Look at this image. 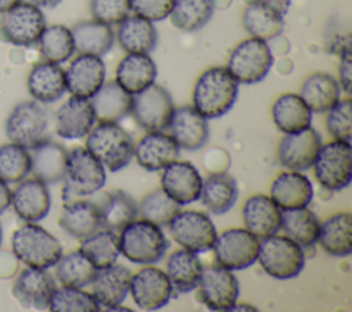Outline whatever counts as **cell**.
<instances>
[{
  "instance_id": "obj_1",
  "label": "cell",
  "mask_w": 352,
  "mask_h": 312,
  "mask_svg": "<svg viewBox=\"0 0 352 312\" xmlns=\"http://www.w3.org/2000/svg\"><path fill=\"white\" fill-rule=\"evenodd\" d=\"M238 96V82L223 66L206 69L192 89V106L208 120L228 113Z\"/></svg>"
},
{
  "instance_id": "obj_2",
  "label": "cell",
  "mask_w": 352,
  "mask_h": 312,
  "mask_svg": "<svg viewBox=\"0 0 352 312\" xmlns=\"http://www.w3.org/2000/svg\"><path fill=\"white\" fill-rule=\"evenodd\" d=\"M85 148L110 172H118L133 158L135 142L118 122H98L88 132Z\"/></svg>"
},
{
  "instance_id": "obj_3",
  "label": "cell",
  "mask_w": 352,
  "mask_h": 312,
  "mask_svg": "<svg viewBox=\"0 0 352 312\" xmlns=\"http://www.w3.org/2000/svg\"><path fill=\"white\" fill-rule=\"evenodd\" d=\"M120 254L135 264H157L165 256L169 242L160 225L140 219L126 224L118 235Z\"/></svg>"
},
{
  "instance_id": "obj_4",
  "label": "cell",
  "mask_w": 352,
  "mask_h": 312,
  "mask_svg": "<svg viewBox=\"0 0 352 312\" xmlns=\"http://www.w3.org/2000/svg\"><path fill=\"white\" fill-rule=\"evenodd\" d=\"M62 199L69 203L77 199L89 198L102 190L106 183L104 166L82 147H76L67 154L63 177Z\"/></svg>"
},
{
  "instance_id": "obj_5",
  "label": "cell",
  "mask_w": 352,
  "mask_h": 312,
  "mask_svg": "<svg viewBox=\"0 0 352 312\" xmlns=\"http://www.w3.org/2000/svg\"><path fill=\"white\" fill-rule=\"evenodd\" d=\"M11 247L15 257L32 268L47 269L62 257L60 242L36 223H26L14 231Z\"/></svg>"
},
{
  "instance_id": "obj_6",
  "label": "cell",
  "mask_w": 352,
  "mask_h": 312,
  "mask_svg": "<svg viewBox=\"0 0 352 312\" xmlns=\"http://www.w3.org/2000/svg\"><path fill=\"white\" fill-rule=\"evenodd\" d=\"M257 261L270 276L292 279L301 274L305 265L304 249L289 236L271 235L261 239Z\"/></svg>"
},
{
  "instance_id": "obj_7",
  "label": "cell",
  "mask_w": 352,
  "mask_h": 312,
  "mask_svg": "<svg viewBox=\"0 0 352 312\" xmlns=\"http://www.w3.org/2000/svg\"><path fill=\"white\" fill-rule=\"evenodd\" d=\"M272 63L274 56L267 41L249 37L235 45L226 67L238 84L250 85L263 81Z\"/></svg>"
},
{
  "instance_id": "obj_8",
  "label": "cell",
  "mask_w": 352,
  "mask_h": 312,
  "mask_svg": "<svg viewBox=\"0 0 352 312\" xmlns=\"http://www.w3.org/2000/svg\"><path fill=\"white\" fill-rule=\"evenodd\" d=\"M319 184L329 191H341L351 184V143L333 140L322 144L312 164Z\"/></svg>"
},
{
  "instance_id": "obj_9",
  "label": "cell",
  "mask_w": 352,
  "mask_h": 312,
  "mask_svg": "<svg viewBox=\"0 0 352 312\" xmlns=\"http://www.w3.org/2000/svg\"><path fill=\"white\" fill-rule=\"evenodd\" d=\"M260 239L246 228H230L217 235L213 253L216 263L227 269L239 271L257 261Z\"/></svg>"
},
{
  "instance_id": "obj_10",
  "label": "cell",
  "mask_w": 352,
  "mask_h": 312,
  "mask_svg": "<svg viewBox=\"0 0 352 312\" xmlns=\"http://www.w3.org/2000/svg\"><path fill=\"white\" fill-rule=\"evenodd\" d=\"M170 236L183 247L194 253L212 250L217 231L210 217L198 210L179 212L168 224Z\"/></svg>"
},
{
  "instance_id": "obj_11",
  "label": "cell",
  "mask_w": 352,
  "mask_h": 312,
  "mask_svg": "<svg viewBox=\"0 0 352 312\" xmlns=\"http://www.w3.org/2000/svg\"><path fill=\"white\" fill-rule=\"evenodd\" d=\"M173 110L170 93L155 82L132 95L131 114L146 132L166 129Z\"/></svg>"
},
{
  "instance_id": "obj_12",
  "label": "cell",
  "mask_w": 352,
  "mask_h": 312,
  "mask_svg": "<svg viewBox=\"0 0 352 312\" xmlns=\"http://www.w3.org/2000/svg\"><path fill=\"white\" fill-rule=\"evenodd\" d=\"M3 14L0 33L6 41L18 47L36 44L47 26L43 11L33 3L21 1Z\"/></svg>"
},
{
  "instance_id": "obj_13",
  "label": "cell",
  "mask_w": 352,
  "mask_h": 312,
  "mask_svg": "<svg viewBox=\"0 0 352 312\" xmlns=\"http://www.w3.org/2000/svg\"><path fill=\"white\" fill-rule=\"evenodd\" d=\"M48 117L37 102H22L16 104L6 120V135L12 143L28 150L45 139Z\"/></svg>"
},
{
  "instance_id": "obj_14",
  "label": "cell",
  "mask_w": 352,
  "mask_h": 312,
  "mask_svg": "<svg viewBox=\"0 0 352 312\" xmlns=\"http://www.w3.org/2000/svg\"><path fill=\"white\" fill-rule=\"evenodd\" d=\"M197 289L199 300L210 311H230L239 296L236 276L219 264L202 269Z\"/></svg>"
},
{
  "instance_id": "obj_15",
  "label": "cell",
  "mask_w": 352,
  "mask_h": 312,
  "mask_svg": "<svg viewBox=\"0 0 352 312\" xmlns=\"http://www.w3.org/2000/svg\"><path fill=\"white\" fill-rule=\"evenodd\" d=\"M129 293L140 309L157 311L172 298V286L164 271L148 265L132 275Z\"/></svg>"
},
{
  "instance_id": "obj_16",
  "label": "cell",
  "mask_w": 352,
  "mask_h": 312,
  "mask_svg": "<svg viewBox=\"0 0 352 312\" xmlns=\"http://www.w3.org/2000/svg\"><path fill=\"white\" fill-rule=\"evenodd\" d=\"M320 146V133L312 126L296 133H285L278 146V159L287 170L304 172L312 168Z\"/></svg>"
},
{
  "instance_id": "obj_17",
  "label": "cell",
  "mask_w": 352,
  "mask_h": 312,
  "mask_svg": "<svg viewBox=\"0 0 352 312\" xmlns=\"http://www.w3.org/2000/svg\"><path fill=\"white\" fill-rule=\"evenodd\" d=\"M65 77L66 91L73 96L89 99L103 85L106 66L100 56L80 54L70 62Z\"/></svg>"
},
{
  "instance_id": "obj_18",
  "label": "cell",
  "mask_w": 352,
  "mask_h": 312,
  "mask_svg": "<svg viewBox=\"0 0 352 312\" xmlns=\"http://www.w3.org/2000/svg\"><path fill=\"white\" fill-rule=\"evenodd\" d=\"M161 188L180 206L199 199L202 177L198 169L187 161H173L162 169Z\"/></svg>"
},
{
  "instance_id": "obj_19",
  "label": "cell",
  "mask_w": 352,
  "mask_h": 312,
  "mask_svg": "<svg viewBox=\"0 0 352 312\" xmlns=\"http://www.w3.org/2000/svg\"><path fill=\"white\" fill-rule=\"evenodd\" d=\"M168 129L177 146L187 151H197L205 146L209 139L208 118H205L194 106L175 109Z\"/></svg>"
},
{
  "instance_id": "obj_20",
  "label": "cell",
  "mask_w": 352,
  "mask_h": 312,
  "mask_svg": "<svg viewBox=\"0 0 352 312\" xmlns=\"http://www.w3.org/2000/svg\"><path fill=\"white\" fill-rule=\"evenodd\" d=\"M16 216L26 223L43 220L51 209L48 186L38 179H23L11 192V203Z\"/></svg>"
},
{
  "instance_id": "obj_21",
  "label": "cell",
  "mask_w": 352,
  "mask_h": 312,
  "mask_svg": "<svg viewBox=\"0 0 352 312\" xmlns=\"http://www.w3.org/2000/svg\"><path fill=\"white\" fill-rule=\"evenodd\" d=\"M55 287V280L47 269L28 267L16 276L12 285V294L23 308L41 311L48 309V302Z\"/></svg>"
},
{
  "instance_id": "obj_22",
  "label": "cell",
  "mask_w": 352,
  "mask_h": 312,
  "mask_svg": "<svg viewBox=\"0 0 352 312\" xmlns=\"http://www.w3.org/2000/svg\"><path fill=\"white\" fill-rule=\"evenodd\" d=\"M95 122L94 109L87 98L72 95L55 114L56 133L67 140L85 137Z\"/></svg>"
},
{
  "instance_id": "obj_23",
  "label": "cell",
  "mask_w": 352,
  "mask_h": 312,
  "mask_svg": "<svg viewBox=\"0 0 352 312\" xmlns=\"http://www.w3.org/2000/svg\"><path fill=\"white\" fill-rule=\"evenodd\" d=\"M180 147L173 137L162 131L147 132L135 144L133 157L139 166L148 172L162 170L165 166L179 158Z\"/></svg>"
},
{
  "instance_id": "obj_24",
  "label": "cell",
  "mask_w": 352,
  "mask_h": 312,
  "mask_svg": "<svg viewBox=\"0 0 352 312\" xmlns=\"http://www.w3.org/2000/svg\"><path fill=\"white\" fill-rule=\"evenodd\" d=\"M242 219L248 231L258 239H264L280 230L282 210L270 195L256 194L245 201Z\"/></svg>"
},
{
  "instance_id": "obj_25",
  "label": "cell",
  "mask_w": 352,
  "mask_h": 312,
  "mask_svg": "<svg viewBox=\"0 0 352 312\" xmlns=\"http://www.w3.org/2000/svg\"><path fill=\"white\" fill-rule=\"evenodd\" d=\"M58 223L66 234L76 239H84L103 228L100 208L94 194L89 198L63 203V212Z\"/></svg>"
},
{
  "instance_id": "obj_26",
  "label": "cell",
  "mask_w": 352,
  "mask_h": 312,
  "mask_svg": "<svg viewBox=\"0 0 352 312\" xmlns=\"http://www.w3.org/2000/svg\"><path fill=\"white\" fill-rule=\"evenodd\" d=\"M131 278V271L117 263L96 271V275L91 283V294L99 304L100 311L124 302L129 293Z\"/></svg>"
},
{
  "instance_id": "obj_27",
  "label": "cell",
  "mask_w": 352,
  "mask_h": 312,
  "mask_svg": "<svg viewBox=\"0 0 352 312\" xmlns=\"http://www.w3.org/2000/svg\"><path fill=\"white\" fill-rule=\"evenodd\" d=\"M29 150L32 158L30 173H33L36 179L47 186L63 180L69 154L65 146L45 137Z\"/></svg>"
},
{
  "instance_id": "obj_28",
  "label": "cell",
  "mask_w": 352,
  "mask_h": 312,
  "mask_svg": "<svg viewBox=\"0 0 352 312\" xmlns=\"http://www.w3.org/2000/svg\"><path fill=\"white\" fill-rule=\"evenodd\" d=\"M270 197L280 210L308 206L314 197L312 183L304 173L287 170L272 181Z\"/></svg>"
},
{
  "instance_id": "obj_29",
  "label": "cell",
  "mask_w": 352,
  "mask_h": 312,
  "mask_svg": "<svg viewBox=\"0 0 352 312\" xmlns=\"http://www.w3.org/2000/svg\"><path fill=\"white\" fill-rule=\"evenodd\" d=\"M157 65L148 54H126L117 65L116 82L135 95L155 82Z\"/></svg>"
},
{
  "instance_id": "obj_30",
  "label": "cell",
  "mask_w": 352,
  "mask_h": 312,
  "mask_svg": "<svg viewBox=\"0 0 352 312\" xmlns=\"http://www.w3.org/2000/svg\"><path fill=\"white\" fill-rule=\"evenodd\" d=\"M28 91L40 103H52L66 92L65 70L52 62H41L28 76Z\"/></svg>"
},
{
  "instance_id": "obj_31",
  "label": "cell",
  "mask_w": 352,
  "mask_h": 312,
  "mask_svg": "<svg viewBox=\"0 0 352 312\" xmlns=\"http://www.w3.org/2000/svg\"><path fill=\"white\" fill-rule=\"evenodd\" d=\"M98 122H118L131 114L132 95L121 88L116 80L103 85L89 98Z\"/></svg>"
},
{
  "instance_id": "obj_32",
  "label": "cell",
  "mask_w": 352,
  "mask_h": 312,
  "mask_svg": "<svg viewBox=\"0 0 352 312\" xmlns=\"http://www.w3.org/2000/svg\"><path fill=\"white\" fill-rule=\"evenodd\" d=\"M94 198L100 208L103 228L121 231L139 214L136 201L122 190L111 192H100L99 190L94 194Z\"/></svg>"
},
{
  "instance_id": "obj_33",
  "label": "cell",
  "mask_w": 352,
  "mask_h": 312,
  "mask_svg": "<svg viewBox=\"0 0 352 312\" xmlns=\"http://www.w3.org/2000/svg\"><path fill=\"white\" fill-rule=\"evenodd\" d=\"M204 265L197 253L187 249L173 252L166 261V276L172 286V297L194 290Z\"/></svg>"
},
{
  "instance_id": "obj_34",
  "label": "cell",
  "mask_w": 352,
  "mask_h": 312,
  "mask_svg": "<svg viewBox=\"0 0 352 312\" xmlns=\"http://www.w3.org/2000/svg\"><path fill=\"white\" fill-rule=\"evenodd\" d=\"M117 41L126 54H150L157 47L158 33L151 21L128 15L118 23Z\"/></svg>"
},
{
  "instance_id": "obj_35",
  "label": "cell",
  "mask_w": 352,
  "mask_h": 312,
  "mask_svg": "<svg viewBox=\"0 0 352 312\" xmlns=\"http://www.w3.org/2000/svg\"><path fill=\"white\" fill-rule=\"evenodd\" d=\"M272 121L283 133H296L311 126L312 111L297 93H283L272 104Z\"/></svg>"
},
{
  "instance_id": "obj_36",
  "label": "cell",
  "mask_w": 352,
  "mask_h": 312,
  "mask_svg": "<svg viewBox=\"0 0 352 312\" xmlns=\"http://www.w3.org/2000/svg\"><path fill=\"white\" fill-rule=\"evenodd\" d=\"M70 30L74 49L78 54L103 56L114 44V32L111 26L96 19L78 22Z\"/></svg>"
},
{
  "instance_id": "obj_37",
  "label": "cell",
  "mask_w": 352,
  "mask_h": 312,
  "mask_svg": "<svg viewBox=\"0 0 352 312\" xmlns=\"http://www.w3.org/2000/svg\"><path fill=\"white\" fill-rule=\"evenodd\" d=\"M236 180L228 173H213L202 180L199 199L213 214L228 212L238 199Z\"/></svg>"
},
{
  "instance_id": "obj_38",
  "label": "cell",
  "mask_w": 352,
  "mask_h": 312,
  "mask_svg": "<svg viewBox=\"0 0 352 312\" xmlns=\"http://www.w3.org/2000/svg\"><path fill=\"white\" fill-rule=\"evenodd\" d=\"M318 242L334 257H345L352 252V217L346 212L336 213L320 223Z\"/></svg>"
},
{
  "instance_id": "obj_39",
  "label": "cell",
  "mask_w": 352,
  "mask_h": 312,
  "mask_svg": "<svg viewBox=\"0 0 352 312\" xmlns=\"http://www.w3.org/2000/svg\"><path fill=\"white\" fill-rule=\"evenodd\" d=\"M300 96L312 113H324L340 100L341 88L333 76L314 73L302 82Z\"/></svg>"
},
{
  "instance_id": "obj_40",
  "label": "cell",
  "mask_w": 352,
  "mask_h": 312,
  "mask_svg": "<svg viewBox=\"0 0 352 312\" xmlns=\"http://www.w3.org/2000/svg\"><path fill=\"white\" fill-rule=\"evenodd\" d=\"M280 230L302 249L318 243L320 221L308 206L282 210Z\"/></svg>"
},
{
  "instance_id": "obj_41",
  "label": "cell",
  "mask_w": 352,
  "mask_h": 312,
  "mask_svg": "<svg viewBox=\"0 0 352 312\" xmlns=\"http://www.w3.org/2000/svg\"><path fill=\"white\" fill-rule=\"evenodd\" d=\"M55 267V276L62 286L87 287L92 283L98 268L88 260V257L78 249L67 253L58 260Z\"/></svg>"
},
{
  "instance_id": "obj_42",
  "label": "cell",
  "mask_w": 352,
  "mask_h": 312,
  "mask_svg": "<svg viewBox=\"0 0 352 312\" xmlns=\"http://www.w3.org/2000/svg\"><path fill=\"white\" fill-rule=\"evenodd\" d=\"M242 26L250 37L268 41L283 32L285 21L280 14L268 7L248 4L242 14Z\"/></svg>"
},
{
  "instance_id": "obj_43",
  "label": "cell",
  "mask_w": 352,
  "mask_h": 312,
  "mask_svg": "<svg viewBox=\"0 0 352 312\" xmlns=\"http://www.w3.org/2000/svg\"><path fill=\"white\" fill-rule=\"evenodd\" d=\"M80 250L98 268H106L117 263L120 256V241L116 231L100 228L81 239Z\"/></svg>"
},
{
  "instance_id": "obj_44",
  "label": "cell",
  "mask_w": 352,
  "mask_h": 312,
  "mask_svg": "<svg viewBox=\"0 0 352 312\" xmlns=\"http://www.w3.org/2000/svg\"><path fill=\"white\" fill-rule=\"evenodd\" d=\"M214 0H175L170 23L183 32H195L204 27L212 18Z\"/></svg>"
},
{
  "instance_id": "obj_45",
  "label": "cell",
  "mask_w": 352,
  "mask_h": 312,
  "mask_svg": "<svg viewBox=\"0 0 352 312\" xmlns=\"http://www.w3.org/2000/svg\"><path fill=\"white\" fill-rule=\"evenodd\" d=\"M37 43L43 58L58 65L69 60L76 51L72 30L63 25L45 26Z\"/></svg>"
},
{
  "instance_id": "obj_46",
  "label": "cell",
  "mask_w": 352,
  "mask_h": 312,
  "mask_svg": "<svg viewBox=\"0 0 352 312\" xmlns=\"http://www.w3.org/2000/svg\"><path fill=\"white\" fill-rule=\"evenodd\" d=\"M32 158L26 147L16 143L0 146V180L12 184L19 183L30 173Z\"/></svg>"
},
{
  "instance_id": "obj_47",
  "label": "cell",
  "mask_w": 352,
  "mask_h": 312,
  "mask_svg": "<svg viewBox=\"0 0 352 312\" xmlns=\"http://www.w3.org/2000/svg\"><path fill=\"white\" fill-rule=\"evenodd\" d=\"M180 212V205L173 201L162 188L147 194L138 205V213L160 227H165Z\"/></svg>"
},
{
  "instance_id": "obj_48",
  "label": "cell",
  "mask_w": 352,
  "mask_h": 312,
  "mask_svg": "<svg viewBox=\"0 0 352 312\" xmlns=\"http://www.w3.org/2000/svg\"><path fill=\"white\" fill-rule=\"evenodd\" d=\"M48 309L52 312H98L99 304L91 293L78 287H55L51 294Z\"/></svg>"
},
{
  "instance_id": "obj_49",
  "label": "cell",
  "mask_w": 352,
  "mask_h": 312,
  "mask_svg": "<svg viewBox=\"0 0 352 312\" xmlns=\"http://www.w3.org/2000/svg\"><path fill=\"white\" fill-rule=\"evenodd\" d=\"M352 102L351 98L340 99L330 110L326 118V128L336 140L351 143L352 129Z\"/></svg>"
},
{
  "instance_id": "obj_50",
  "label": "cell",
  "mask_w": 352,
  "mask_h": 312,
  "mask_svg": "<svg viewBox=\"0 0 352 312\" xmlns=\"http://www.w3.org/2000/svg\"><path fill=\"white\" fill-rule=\"evenodd\" d=\"M89 8L94 19L107 23L118 25L131 12L129 0H91Z\"/></svg>"
},
{
  "instance_id": "obj_51",
  "label": "cell",
  "mask_w": 352,
  "mask_h": 312,
  "mask_svg": "<svg viewBox=\"0 0 352 312\" xmlns=\"http://www.w3.org/2000/svg\"><path fill=\"white\" fill-rule=\"evenodd\" d=\"M131 10L151 22H160L169 16L175 0H129Z\"/></svg>"
},
{
  "instance_id": "obj_52",
  "label": "cell",
  "mask_w": 352,
  "mask_h": 312,
  "mask_svg": "<svg viewBox=\"0 0 352 312\" xmlns=\"http://www.w3.org/2000/svg\"><path fill=\"white\" fill-rule=\"evenodd\" d=\"M338 74H340V82H338L340 88L342 91H345L346 93H349L351 87H352V58H351L349 47H346L341 51Z\"/></svg>"
},
{
  "instance_id": "obj_53",
  "label": "cell",
  "mask_w": 352,
  "mask_h": 312,
  "mask_svg": "<svg viewBox=\"0 0 352 312\" xmlns=\"http://www.w3.org/2000/svg\"><path fill=\"white\" fill-rule=\"evenodd\" d=\"M246 4H261L264 7H268L282 16H285L289 11L292 0H245Z\"/></svg>"
},
{
  "instance_id": "obj_54",
  "label": "cell",
  "mask_w": 352,
  "mask_h": 312,
  "mask_svg": "<svg viewBox=\"0 0 352 312\" xmlns=\"http://www.w3.org/2000/svg\"><path fill=\"white\" fill-rule=\"evenodd\" d=\"M11 203V191L7 183L0 180V213H3Z\"/></svg>"
},
{
  "instance_id": "obj_55",
  "label": "cell",
  "mask_w": 352,
  "mask_h": 312,
  "mask_svg": "<svg viewBox=\"0 0 352 312\" xmlns=\"http://www.w3.org/2000/svg\"><path fill=\"white\" fill-rule=\"evenodd\" d=\"M62 0H32L33 4H36L40 8H54L56 7Z\"/></svg>"
},
{
  "instance_id": "obj_56",
  "label": "cell",
  "mask_w": 352,
  "mask_h": 312,
  "mask_svg": "<svg viewBox=\"0 0 352 312\" xmlns=\"http://www.w3.org/2000/svg\"><path fill=\"white\" fill-rule=\"evenodd\" d=\"M22 0H0V12H6L10 8H12L14 5H16L18 3H21Z\"/></svg>"
},
{
  "instance_id": "obj_57",
  "label": "cell",
  "mask_w": 352,
  "mask_h": 312,
  "mask_svg": "<svg viewBox=\"0 0 352 312\" xmlns=\"http://www.w3.org/2000/svg\"><path fill=\"white\" fill-rule=\"evenodd\" d=\"M231 312L234 311H257V308H254L253 305H249V304H234V307L230 309Z\"/></svg>"
},
{
  "instance_id": "obj_58",
  "label": "cell",
  "mask_w": 352,
  "mask_h": 312,
  "mask_svg": "<svg viewBox=\"0 0 352 312\" xmlns=\"http://www.w3.org/2000/svg\"><path fill=\"white\" fill-rule=\"evenodd\" d=\"M1 239H3V228H1V224H0V245H1Z\"/></svg>"
}]
</instances>
